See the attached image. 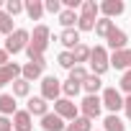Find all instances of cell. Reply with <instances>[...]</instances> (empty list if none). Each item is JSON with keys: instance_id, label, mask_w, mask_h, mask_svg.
I'll return each instance as SVG.
<instances>
[{"instance_id": "1", "label": "cell", "mask_w": 131, "mask_h": 131, "mask_svg": "<svg viewBox=\"0 0 131 131\" xmlns=\"http://www.w3.org/2000/svg\"><path fill=\"white\" fill-rule=\"evenodd\" d=\"M31 44V34L26 28H16L8 39H5V51L8 54H18V51H26V46Z\"/></svg>"}, {"instance_id": "2", "label": "cell", "mask_w": 131, "mask_h": 131, "mask_svg": "<svg viewBox=\"0 0 131 131\" xmlns=\"http://www.w3.org/2000/svg\"><path fill=\"white\" fill-rule=\"evenodd\" d=\"M90 67H93V75L103 77L108 70H111V57L105 51V46H95L93 54H90Z\"/></svg>"}, {"instance_id": "3", "label": "cell", "mask_w": 131, "mask_h": 131, "mask_svg": "<svg viewBox=\"0 0 131 131\" xmlns=\"http://www.w3.org/2000/svg\"><path fill=\"white\" fill-rule=\"evenodd\" d=\"M100 111H103V98H98V95H85V100L80 103V113L85 118H90V121L98 118Z\"/></svg>"}, {"instance_id": "4", "label": "cell", "mask_w": 131, "mask_h": 131, "mask_svg": "<svg viewBox=\"0 0 131 131\" xmlns=\"http://www.w3.org/2000/svg\"><path fill=\"white\" fill-rule=\"evenodd\" d=\"M54 113L62 116L64 121H75V118H80V108H77L70 98H59V100L54 103Z\"/></svg>"}, {"instance_id": "5", "label": "cell", "mask_w": 131, "mask_h": 131, "mask_svg": "<svg viewBox=\"0 0 131 131\" xmlns=\"http://www.w3.org/2000/svg\"><path fill=\"white\" fill-rule=\"evenodd\" d=\"M59 93H62V82L57 77H44L41 80V98L44 100H59Z\"/></svg>"}, {"instance_id": "6", "label": "cell", "mask_w": 131, "mask_h": 131, "mask_svg": "<svg viewBox=\"0 0 131 131\" xmlns=\"http://www.w3.org/2000/svg\"><path fill=\"white\" fill-rule=\"evenodd\" d=\"M21 64H16V62H8L5 67H0V88H5V85H13L18 77H21Z\"/></svg>"}, {"instance_id": "7", "label": "cell", "mask_w": 131, "mask_h": 131, "mask_svg": "<svg viewBox=\"0 0 131 131\" xmlns=\"http://www.w3.org/2000/svg\"><path fill=\"white\" fill-rule=\"evenodd\" d=\"M123 100H126V98H121V93H118L116 88H105V90H103V105H105L111 113L121 111V108H123Z\"/></svg>"}, {"instance_id": "8", "label": "cell", "mask_w": 131, "mask_h": 131, "mask_svg": "<svg viewBox=\"0 0 131 131\" xmlns=\"http://www.w3.org/2000/svg\"><path fill=\"white\" fill-rule=\"evenodd\" d=\"M57 41H59L62 46H67V51H72L77 44H82V41H80V31H77V28H64V31L57 36Z\"/></svg>"}, {"instance_id": "9", "label": "cell", "mask_w": 131, "mask_h": 131, "mask_svg": "<svg viewBox=\"0 0 131 131\" xmlns=\"http://www.w3.org/2000/svg\"><path fill=\"white\" fill-rule=\"evenodd\" d=\"M111 67L116 70H131V49H123V51H113L111 54Z\"/></svg>"}, {"instance_id": "10", "label": "cell", "mask_w": 131, "mask_h": 131, "mask_svg": "<svg viewBox=\"0 0 131 131\" xmlns=\"http://www.w3.org/2000/svg\"><path fill=\"white\" fill-rule=\"evenodd\" d=\"M41 128H44V131H64L67 123H64V118L57 116V113H46V116L41 118Z\"/></svg>"}, {"instance_id": "11", "label": "cell", "mask_w": 131, "mask_h": 131, "mask_svg": "<svg viewBox=\"0 0 131 131\" xmlns=\"http://www.w3.org/2000/svg\"><path fill=\"white\" fill-rule=\"evenodd\" d=\"M105 41H108V46H111L113 51H123V49H126V41H128V36H126V31H121V28H113V31H111V36H108Z\"/></svg>"}, {"instance_id": "12", "label": "cell", "mask_w": 131, "mask_h": 131, "mask_svg": "<svg viewBox=\"0 0 131 131\" xmlns=\"http://www.w3.org/2000/svg\"><path fill=\"white\" fill-rule=\"evenodd\" d=\"M123 0H105V3H100V10H103V18H111L113 21V16H121L123 13Z\"/></svg>"}, {"instance_id": "13", "label": "cell", "mask_w": 131, "mask_h": 131, "mask_svg": "<svg viewBox=\"0 0 131 131\" xmlns=\"http://www.w3.org/2000/svg\"><path fill=\"white\" fill-rule=\"evenodd\" d=\"M13 128H16V131H34L31 113H28V111H18V113L13 116Z\"/></svg>"}, {"instance_id": "14", "label": "cell", "mask_w": 131, "mask_h": 131, "mask_svg": "<svg viewBox=\"0 0 131 131\" xmlns=\"http://www.w3.org/2000/svg\"><path fill=\"white\" fill-rule=\"evenodd\" d=\"M26 111H28L31 116H41V118H44V116L49 113V103H46L41 95H39V98H28V108H26Z\"/></svg>"}, {"instance_id": "15", "label": "cell", "mask_w": 131, "mask_h": 131, "mask_svg": "<svg viewBox=\"0 0 131 131\" xmlns=\"http://www.w3.org/2000/svg\"><path fill=\"white\" fill-rule=\"evenodd\" d=\"M18 108H16V95H8L3 93L0 95V116H16Z\"/></svg>"}, {"instance_id": "16", "label": "cell", "mask_w": 131, "mask_h": 131, "mask_svg": "<svg viewBox=\"0 0 131 131\" xmlns=\"http://www.w3.org/2000/svg\"><path fill=\"white\" fill-rule=\"evenodd\" d=\"M41 72H44L41 64H36V62H26V64H23V70H21V77L28 80V82H34V80L41 77Z\"/></svg>"}, {"instance_id": "17", "label": "cell", "mask_w": 131, "mask_h": 131, "mask_svg": "<svg viewBox=\"0 0 131 131\" xmlns=\"http://www.w3.org/2000/svg\"><path fill=\"white\" fill-rule=\"evenodd\" d=\"M26 16L31 21H39L44 16V3L41 0H26Z\"/></svg>"}, {"instance_id": "18", "label": "cell", "mask_w": 131, "mask_h": 131, "mask_svg": "<svg viewBox=\"0 0 131 131\" xmlns=\"http://www.w3.org/2000/svg\"><path fill=\"white\" fill-rule=\"evenodd\" d=\"M113 28H116V26H113V21H111V18H98V23H95V36L108 39Z\"/></svg>"}, {"instance_id": "19", "label": "cell", "mask_w": 131, "mask_h": 131, "mask_svg": "<svg viewBox=\"0 0 131 131\" xmlns=\"http://www.w3.org/2000/svg\"><path fill=\"white\" fill-rule=\"evenodd\" d=\"M100 88H103V80H100L98 75H93V72H90V77L82 82V90H85L88 95H98V90H100Z\"/></svg>"}, {"instance_id": "20", "label": "cell", "mask_w": 131, "mask_h": 131, "mask_svg": "<svg viewBox=\"0 0 131 131\" xmlns=\"http://www.w3.org/2000/svg\"><path fill=\"white\" fill-rule=\"evenodd\" d=\"M80 21V16H77V10H70V8H64L62 13H59V23L64 26V28H75V23Z\"/></svg>"}, {"instance_id": "21", "label": "cell", "mask_w": 131, "mask_h": 131, "mask_svg": "<svg viewBox=\"0 0 131 131\" xmlns=\"http://www.w3.org/2000/svg\"><path fill=\"white\" fill-rule=\"evenodd\" d=\"M64 131H93V121L85 118V116H80V118H75L72 123H67Z\"/></svg>"}, {"instance_id": "22", "label": "cell", "mask_w": 131, "mask_h": 131, "mask_svg": "<svg viewBox=\"0 0 131 131\" xmlns=\"http://www.w3.org/2000/svg\"><path fill=\"white\" fill-rule=\"evenodd\" d=\"M90 54H93V49H90L88 44H77V46L72 49V57H75V62H77V64L90 62Z\"/></svg>"}, {"instance_id": "23", "label": "cell", "mask_w": 131, "mask_h": 131, "mask_svg": "<svg viewBox=\"0 0 131 131\" xmlns=\"http://www.w3.org/2000/svg\"><path fill=\"white\" fill-rule=\"evenodd\" d=\"M103 131H126V123H123L116 113H111V116L103 121Z\"/></svg>"}, {"instance_id": "24", "label": "cell", "mask_w": 131, "mask_h": 131, "mask_svg": "<svg viewBox=\"0 0 131 131\" xmlns=\"http://www.w3.org/2000/svg\"><path fill=\"white\" fill-rule=\"evenodd\" d=\"M28 93H31V82L23 80V77H18V80L13 82V95H16V98H28Z\"/></svg>"}, {"instance_id": "25", "label": "cell", "mask_w": 131, "mask_h": 131, "mask_svg": "<svg viewBox=\"0 0 131 131\" xmlns=\"http://www.w3.org/2000/svg\"><path fill=\"white\" fill-rule=\"evenodd\" d=\"M80 90H82V82H75V80H67V82L62 85V93H64V98H70V100H72V98H75Z\"/></svg>"}, {"instance_id": "26", "label": "cell", "mask_w": 131, "mask_h": 131, "mask_svg": "<svg viewBox=\"0 0 131 131\" xmlns=\"http://www.w3.org/2000/svg\"><path fill=\"white\" fill-rule=\"evenodd\" d=\"M98 13H100V5L95 3V0H85V3H82V8H80V16H90V18H98Z\"/></svg>"}, {"instance_id": "27", "label": "cell", "mask_w": 131, "mask_h": 131, "mask_svg": "<svg viewBox=\"0 0 131 131\" xmlns=\"http://www.w3.org/2000/svg\"><path fill=\"white\" fill-rule=\"evenodd\" d=\"M16 28H13V16H8L5 10H0V34H13Z\"/></svg>"}, {"instance_id": "28", "label": "cell", "mask_w": 131, "mask_h": 131, "mask_svg": "<svg viewBox=\"0 0 131 131\" xmlns=\"http://www.w3.org/2000/svg\"><path fill=\"white\" fill-rule=\"evenodd\" d=\"M57 62H59V67H64V70H72V67H77V62H75L72 51H67V49H64V51L57 57Z\"/></svg>"}, {"instance_id": "29", "label": "cell", "mask_w": 131, "mask_h": 131, "mask_svg": "<svg viewBox=\"0 0 131 131\" xmlns=\"http://www.w3.org/2000/svg\"><path fill=\"white\" fill-rule=\"evenodd\" d=\"M26 10V3H21V0H5V13L8 16H18Z\"/></svg>"}, {"instance_id": "30", "label": "cell", "mask_w": 131, "mask_h": 131, "mask_svg": "<svg viewBox=\"0 0 131 131\" xmlns=\"http://www.w3.org/2000/svg\"><path fill=\"white\" fill-rule=\"evenodd\" d=\"M88 77H90V72L82 67V64H77V67H72V70H70V80H75V82H85Z\"/></svg>"}, {"instance_id": "31", "label": "cell", "mask_w": 131, "mask_h": 131, "mask_svg": "<svg viewBox=\"0 0 131 131\" xmlns=\"http://www.w3.org/2000/svg\"><path fill=\"white\" fill-rule=\"evenodd\" d=\"M95 18H90V16H80V21H77V31H95Z\"/></svg>"}, {"instance_id": "32", "label": "cell", "mask_w": 131, "mask_h": 131, "mask_svg": "<svg viewBox=\"0 0 131 131\" xmlns=\"http://www.w3.org/2000/svg\"><path fill=\"white\" fill-rule=\"evenodd\" d=\"M121 90L131 95V70H126V72L121 75Z\"/></svg>"}, {"instance_id": "33", "label": "cell", "mask_w": 131, "mask_h": 131, "mask_svg": "<svg viewBox=\"0 0 131 131\" xmlns=\"http://www.w3.org/2000/svg\"><path fill=\"white\" fill-rule=\"evenodd\" d=\"M44 10H46V13H62V3H59V0H46V3H44Z\"/></svg>"}, {"instance_id": "34", "label": "cell", "mask_w": 131, "mask_h": 131, "mask_svg": "<svg viewBox=\"0 0 131 131\" xmlns=\"http://www.w3.org/2000/svg\"><path fill=\"white\" fill-rule=\"evenodd\" d=\"M0 131H13V121L8 116H0Z\"/></svg>"}, {"instance_id": "35", "label": "cell", "mask_w": 131, "mask_h": 131, "mask_svg": "<svg viewBox=\"0 0 131 131\" xmlns=\"http://www.w3.org/2000/svg\"><path fill=\"white\" fill-rule=\"evenodd\" d=\"M123 111H126V118L131 121V95H128V98L123 100Z\"/></svg>"}, {"instance_id": "36", "label": "cell", "mask_w": 131, "mask_h": 131, "mask_svg": "<svg viewBox=\"0 0 131 131\" xmlns=\"http://www.w3.org/2000/svg\"><path fill=\"white\" fill-rule=\"evenodd\" d=\"M5 64H8V51L0 49V67H5Z\"/></svg>"}, {"instance_id": "37", "label": "cell", "mask_w": 131, "mask_h": 131, "mask_svg": "<svg viewBox=\"0 0 131 131\" xmlns=\"http://www.w3.org/2000/svg\"><path fill=\"white\" fill-rule=\"evenodd\" d=\"M3 8H5V3H3V0H0V10H3Z\"/></svg>"}]
</instances>
